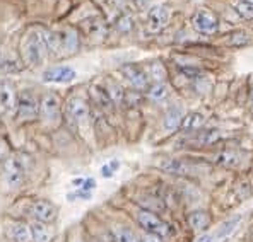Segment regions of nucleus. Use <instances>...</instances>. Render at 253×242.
Listing matches in <instances>:
<instances>
[{
  "instance_id": "31",
  "label": "nucleus",
  "mask_w": 253,
  "mask_h": 242,
  "mask_svg": "<svg viewBox=\"0 0 253 242\" xmlns=\"http://www.w3.org/2000/svg\"><path fill=\"white\" fill-rule=\"evenodd\" d=\"M221 140V133L217 132V130H214V132H206L200 135V138L197 140V143L200 145H212L215 143V141Z\"/></svg>"
},
{
  "instance_id": "24",
  "label": "nucleus",
  "mask_w": 253,
  "mask_h": 242,
  "mask_svg": "<svg viewBox=\"0 0 253 242\" xmlns=\"http://www.w3.org/2000/svg\"><path fill=\"white\" fill-rule=\"evenodd\" d=\"M234 12L241 19H247V21L253 19V2L252 0H240V2L234 3Z\"/></svg>"
},
{
  "instance_id": "21",
  "label": "nucleus",
  "mask_w": 253,
  "mask_h": 242,
  "mask_svg": "<svg viewBox=\"0 0 253 242\" xmlns=\"http://www.w3.org/2000/svg\"><path fill=\"white\" fill-rule=\"evenodd\" d=\"M21 70V63L9 55L7 51H0V72L3 73H10V72H17Z\"/></svg>"
},
{
  "instance_id": "1",
  "label": "nucleus",
  "mask_w": 253,
  "mask_h": 242,
  "mask_svg": "<svg viewBox=\"0 0 253 242\" xmlns=\"http://www.w3.org/2000/svg\"><path fill=\"white\" fill-rule=\"evenodd\" d=\"M46 41H44L43 31H31L22 41V57L29 67L42 65L46 58Z\"/></svg>"
},
{
  "instance_id": "37",
  "label": "nucleus",
  "mask_w": 253,
  "mask_h": 242,
  "mask_svg": "<svg viewBox=\"0 0 253 242\" xmlns=\"http://www.w3.org/2000/svg\"><path fill=\"white\" fill-rule=\"evenodd\" d=\"M110 167H111L113 171H117L118 167H120V162H118V161H111V162H110Z\"/></svg>"
},
{
  "instance_id": "20",
  "label": "nucleus",
  "mask_w": 253,
  "mask_h": 242,
  "mask_svg": "<svg viewBox=\"0 0 253 242\" xmlns=\"http://www.w3.org/2000/svg\"><path fill=\"white\" fill-rule=\"evenodd\" d=\"M206 125V116L202 113H188L185 114L183 123H181V128L183 132H199Z\"/></svg>"
},
{
  "instance_id": "22",
  "label": "nucleus",
  "mask_w": 253,
  "mask_h": 242,
  "mask_svg": "<svg viewBox=\"0 0 253 242\" xmlns=\"http://www.w3.org/2000/svg\"><path fill=\"white\" fill-rule=\"evenodd\" d=\"M85 29H87V35L91 36V38H105L106 36V26L103 21L99 19H91L85 22Z\"/></svg>"
},
{
  "instance_id": "36",
  "label": "nucleus",
  "mask_w": 253,
  "mask_h": 242,
  "mask_svg": "<svg viewBox=\"0 0 253 242\" xmlns=\"http://www.w3.org/2000/svg\"><path fill=\"white\" fill-rule=\"evenodd\" d=\"M215 241V237H214V234L212 236H204V237H200L197 242H214Z\"/></svg>"
},
{
  "instance_id": "9",
  "label": "nucleus",
  "mask_w": 253,
  "mask_h": 242,
  "mask_svg": "<svg viewBox=\"0 0 253 242\" xmlns=\"http://www.w3.org/2000/svg\"><path fill=\"white\" fill-rule=\"evenodd\" d=\"M29 213L36 218V222H43V223H51L57 218V207L53 203L46 202V200H38L31 205L29 208Z\"/></svg>"
},
{
  "instance_id": "14",
  "label": "nucleus",
  "mask_w": 253,
  "mask_h": 242,
  "mask_svg": "<svg viewBox=\"0 0 253 242\" xmlns=\"http://www.w3.org/2000/svg\"><path fill=\"white\" fill-rule=\"evenodd\" d=\"M17 103H19V99H17V96H16L14 85L9 84L7 80L0 82V107L10 111V109H14V107H17Z\"/></svg>"
},
{
  "instance_id": "10",
  "label": "nucleus",
  "mask_w": 253,
  "mask_h": 242,
  "mask_svg": "<svg viewBox=\"0 0 253 242\" xmlns=\"http://www.w3.org/2000/svg\"><path fill=\"white\" fill-rule=\"evenodd\" d=\"M192 26L195 31L202 33V35H215L219 29V21L214 14L202 10V12H197L195 16H193Z\"/></svg>"
},
{
  "instance_id": "26",
  "label": "nucleus",
  "mask_w": 253,
  "mask_h": 242,
  "mask_svg": "<svg viewBox=\"0 0 253 242\" xmlns=\"http://www.w3.org/2000/svg\"><path fill=\"white\" fill-rule=\"evenodd\" d=\"M113 237H115V242H139L135 234L130 229H126V227H117V229L113 230Z\"/></svg>"
},
{
  "instance_id": "4",
  "label": "nucleus",
  "mask_w": 253,
  "mask_h": 242,
  "mask_svg": "<svg viewBox=\"0 0 253 242\" xmlns=\"http://www.w3.org/2000/svg\"><path fill=\"white\" fill-rule=\"evenodd\" d=\"M40 114V103L35 94L29 91L21 92L19 103H17V120L19 121H33Z\"/></svg>"
},
{
  "instance_id": "29",
  "label": "nucleus",
  "mask_w": 253,
  "mask_h": 242,
  "mask_svg": "<svg viewBox=\"0 0 253 242\" xmlns=\"http://www.w3.org/2000/svg\"><path fill=\"white\" fill-rule=\"evenodd\" d=\"M106 92H108V96H110L111 101H113V103H118V104H120V103L125 99L124 89H122L118 84H115V82H111L110 87H108V91H106Z\"/></svg>"
},
{
  "instance_id": "25",
  "label": "nucleus",
  "mask_w": 253,
  "mask_h": 242,
  "mask_svg": "<svg viewBox=\"0 0 253 242\" xmlns=\"http://www.w3.org/2000/svg\"><path fill=\"white\" fill-rule=\"evenodd\" d=\"M147 77L152 80H156V84H159V82H163L166 79V69L163 63L159 62H154L149 65V72H147Z\"/></svg>"
},
{
  "instance_id": "23",
  "label": "nucleus",
  "mask_w": 253,
  "mask_h": 242,
  "mask_svg": "<svg viewBox=\"0 0 253 242\" xmlns=\"http://www.w3.org/2000/svg\"><path fill=\"white\" fill-rule=\"evenodd\" d=\"M147 96L152 99V101L161 103V101H165V99L169 96V89H168V85H166V84L159 82V84H154L152 87H149Z\"/></svg>"
},
{
  "instance_id": "3",
  "label": "nucleus",
  "mask_w": 253,
  "mask_h": 242,
  "mask_svg": "<svg viewBox=\"0 0 253 242\" xmlns=\"http://www.w3.org/2000/svg\"><path fill=\"white\" fill-rule=\"evenodd\" d=\"M3 171V179H5L9 188H19L24 182L26 174H24V166L17 157H7L2 164Z\"/></svg>"
},
{
  "instance_id": "15",
  "label": "nucleus",
  "mask_w": 253,
  "mask_h": 242,
  "mask_svg": "<svg viewBox=\"0 0 253 242\" xmlns=\"http://www.w3.org/2000/svg\"><path fill=\"white\" fill-rule=\"evenodd\" d=\"M76 79V72L70 67H53L43 73L44 82H70Z\"/></svg>"
},
{
  "instance_id": "17",
  "label": "nucleus",
  "mask_w": 253,
  "mask_h": 242,
  "mask_svg": "<svg viewBox=\"0 0 253 242\" xmlns=\"http://www.w3.org/2000/svg\"><path fill=\"white\" fill-rule=\"evenodd\" d=\"M183 118H185V113L181 107H178V106L169 107L165 114V128L168 130V132H176V130L181 128Z\"/></svg>"
},
{
  "instance_id": "2",
  "label": "nucleus",
  "mask_w": 253,
  "mask_h": 242,
  "mask_svg": "<svg viewBox=\"0 0 253 242\" xmlns=\"http://www.w3.org/2000/svg\"><path fill=\"white\" fill-rule=\"evenodd\" d=\"M137 222H139V225L142 227L147 234H154V236H159V237H166L171 234V227L151 210L137 211Z\"/></svg>"
},
{
  "instance_id": "33",
  "label": "nucleus",
  "mask_w": 253,
  "mask_h": 242,
  "mask_svg": "<svg viewBox=\"0 0 253 242\" xmlns=\"http://www.w3.org/2000/svg\"><path fill=\"white\" fill-rule=\"evenodd\" d=\"M140 242H163V241H161V237H159V236H154V234H146V236H142Z\"/></svg>"
},
{
  "instance_id": "16",
  "label": "nucleus",
  "mask_w": 253,
  "mask_h": 242,
  "mask_svg": "<svg viewBox=\"0 0 253 242\" xmlns=\"http://www.w3.org/2000/svg\"><path fill=\"white\" fill-rule=\"evenodd\" d=\"M212 162L217 164V166H221V167H228V169H231V167L240 166L241 154L236 150H221L212 157Z\"/></svg>"
},
{
  "instance_id": "38",
  "label": "nucleus",
  "mask_w": 253,
  "mask_h": 242,
  "mask_svg": "<svg viewBox=\"0 0 253 242\" xmlns=\"http://www.w3.org/2000/svg\"><path fill=\"white\" fill-rule=\"evenodd\" d=\"M250 107H252V111H253V87H252V91H250Z\"/></svg>"
},
{
  "instance_id": "41",
  "label": "nucleus",
  "mask_w": 253,
  "mask_h": 242,
  "mask_svg": "<svg viewBox=\"0 0 253 242\" xmlns=\"http://www.w3.org/2000/svg\"><path fill=\"white\" fill-rule=\"evenodd\" d=\"M79 242H84V241H79Z\"/></svg>"
},
{
  "instance_id": "27",
  "label": "nucleus",
  "mask_w": 253,
  "mask_h": 242,
  "mask_svg": "<svg viewBox=\"0 0 253 242\" xmlns=\"http://www.w3.org/2000/svg\"><path fill=\"white\" fill-rule=\"evenodd\" d=\"M228 43L233 44V46H247V44L252 43V38L245 31H234L228 36Z\"/></svg>"
},
{
  "instance_id": "5",
  "label": "nucleus",
  "mask_w": 253,
  "mask_h": 242,
  "mask_svg": "<svg viewBox=\"0 0 253 242\" xmlns=\"http://www.w3.org/2000/svg\"><path fill=\"white\" fill-rule=\"evenodd\" d=\"M161 167L166 173L171 174H180V176H197L200 173H209L206 166L202 164H192L188 161H180V159H171V161H165L161 164Z\"/></svg>"
},
{
  "instance_id": "39",
  "label": "nucleus",
  "mask_w": 253,
  "mask_h": 242,
  "mask_svg": "<svg viewBox=\"0 0 253 242\" xmlns=\"http://www.w3.org/2000/svg\"><path fill=\"white\" fill-rule=\"evenodd\" d=\"M2 152H3V145H2V141H0V155H2Z\"/></svg>"
},
{
  "instance_id": "12",
  "label": "nucleus",
  "mask_w": 253,
  "mask_h": 242,
  "mask_svg": "<svg viewBox=\"0 0 253 242\" xmlns=\"http://www.w3.org/2000/svg\"><path fill=\"white\" fill-rule=\"evenodd\" d=\"M58 43H60L58 55H72L79 50V38L72 29H65V31L58 33Z\"/></svg>"
},
{
  "instance_id": "11",
  "label": "nucleus",
  "mask_w": 253,
  "mask_h": 242,
  "mask_svg": "<svg viewBox=\"0 0 253 242\" xmlns=\"http://www.w3.org/2000/svg\"><path fill=\"white\" fill-rule=\"evenodd\" d=\"M122 73L125 75V79L130 82V85L135 89H146L147 87V82L149 77L147 73L144 72V69L137 65H125L122 69Z\"/></svg>"
},
{
  "instance_id": "19",
  "label": "nucleus",
  "mask_w": 253,
  "mask_h": 242,
  "mask_svg": "<svg viewBox=\"0 0 253 242\" xmlns=\"http://www.w3.org/2000/svg\"><path fill=\"white\" fill-rule=\"evenodd\" d=\"M31 232H33V242H51L55 237L53 229H50L48 223H43V222L33 223Z\"/></svg>"
},
{
  "instance_id": "40",
  "label": "nucleus",
  "mask_w": 253,
  "mask_h": 242,
  "mask_svg": "<svg viewBox=\"0 0 253 242\" xmlns=\"http://www.w3.org/2000/svg\"><path fill=\"white\" fill-rule=\"evenodd\" d=\"M250 241H252V242H253V229H252V230H250Z\"/></svg>"
},
{
  "instance_id": "13",
  "label": "nucleus",
  "mask_w": 253,
  "mask_h": 242,
  "mask_svg": "<svg viewBox=\"0 0 253 242\" xmlns=\"http://www.w3.org/2000/svg\"><path fill=\"white\" fill-rule=\"evenodd\" d=\"M7 237L14 242H33L31 225L24 222H14L7 227Z\"/></svg>"
},
{
  "instance_id": "34",
  "label": "nucleus",
  "mask_w": 253,
  "mask_h": 242,
  "mask_svg": "<svg viewBox=\"0 0 253 242\" xmlns=\"http://www.w3.org/2000/svg\"><path fill=\"white\" fill-rule=\"evenodd\" d=\"M94 186H96V181L94 179H84V184H83V191H85V193H89L91 189H94Z\"/></svg>"
},
{
  "instance_id": "7",
  "label": "nucleus",
  "mask_w": 253,
  "mask_h": 242,
  "mask_svg": "<svg viewBox=\"0 0 253 242\" xmlns=\"http://www.w3.org/2000/svg\"><path fill=\"white\" fill-rule=\"evenodd\" d=\"M40 113H42L43 120L57 125L60 120V99L57 94H44L42 103H40Z\"/></svg>"
},
{
  "instance_id": "32",
  "label": "nucleus",
  "mask_w": 253,
  "mask_h": 242,
  "mask_svg": "<svg viewBox=\"0 0 253 242\" xmlns=\"http://www.w3.org/2000/svg\"><path fill=\"white\" fill-rule=\"evenodd\" d=\"M117 29L122 33H130L133 29V19L130 16H122L117 21Z\"/></svg>"
},
{
  "instance_id": "8",
  "label": "nucleus",
  "mask_w": 253,
  "mask_h": 242,
  "mask_svg": "<svg viewBox=\"0 0 253 242\" xmlns=\"http://www.w3.org/2000/svg\"><path fill=\"white\" fill-rule=\"evenodd\" d=\"M169 21V9L166 5H156L151 9L147 17V29L152 35H158L168 26Z\"/></svg>"
},
{
  "instance_id": "18",
  "label": "nucleus",
  "mask_w": 253,
  "mask_h": 242,
  "mask_svg": "<svg viewBox=\"0 0 253 242\" xmlns=\"http://www.w3.org/2000/svg\"><path fill=\"white\" fill-rule=\"evenodd\" d=\"M187 222H188L190 229H193V230H207L212 223V218L207 211L197 210V211H192V213L188 215Z\"/></svg>"
},
{
  "instance_id": "6",
  "label": "nucleus",
  "mask_w": 253,
  "mask_h": 242,
  "mask_svg": "<svg viewBox=\"0 0 253 242\" xmlns=\"http://www.w3.org/2000/svg\"><path fill=\"white\" fill-rule=\"evenodd\" d=\"M65 114H67V120L72 123L74 126H81L85 125L89 120V106L84 99L81 98H72L69 99L65 106Z\"/></svg>"
},
{
  "instance_id": "35",
  "label": "nucleus",
  "mask_w": 253,
  "mask_h": 242,
  "mask_svg": "<svg viewBox=\"0 0 253 242\" xmlns=\"http://www.w3.org/2000/svg\"><path fill=\"white\" fill-rule=\"evenodd\" d=\"M101 174H103V176H105V177H111V176H113V169H111V167H110V164L103 167V169H101Z\"/></svg>"
},
{
  "instance_id": "30",
  "label": "nucleus",
  "mask_w": 253,
  "mask_h": 242,
  "mask_svg": "<svg viewBox=\"0 0 253 242\" xmlns=\"http://www.w3.org/2000/svg\"><path fill=\"white\" fill-rule=\"evenodd\" d=\"M240 222H241V218H234V220L224 223V225H222L221 229H219L217 232L214 234V237H215V239H219V237H226V236H229V234H233L234 229H236Z\"/></svg>"
},
{
  "instance_id": "28",
  "label": "nucleus",
  "mask_w": 253,
  "mask_h": 242,
  "mask_svg": "<svg viewBox=\"0 0 253 242\" xmlns=\"http://www.w3.org/2000/svg\"><path fill=\"white\" fill-rule=\"evenodd\" d=\"M92 98L98 101V104L101 107H110L111 106V98L108 96V92L101 87H92Z\"/></svg>"
}]
</instances>
